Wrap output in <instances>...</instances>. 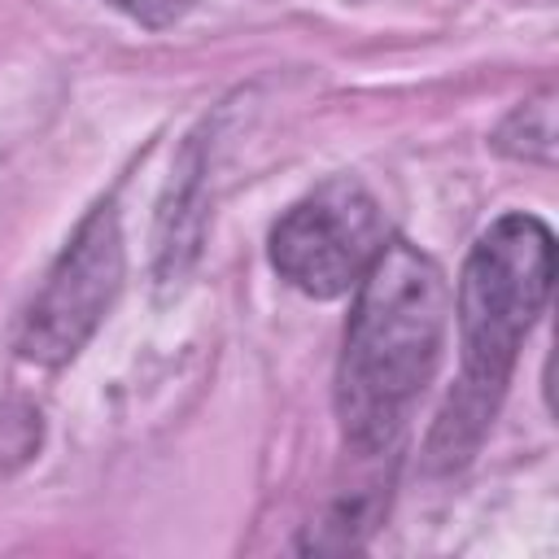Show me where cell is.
<instances>
[{"instance_id":"cell-4","label":"cell","mask_w":559,"mask_h":559,"mask_svg":"<svg viewBox=\"0 0 559 559\" xmlns=\"http://www.w3.org/2000/svg\"><path fill=\"white\" fill-rule=\"evenodd\" d=\"M122 288V231L114 205H100L61 249L44 288L22 314L17 354L39 367L70 362L83 341L96 332L105 310Z\"/></svg>"},{"instance_id":"cell-3","label":"cell","mask_w":559,"mask_h":559,"mask_svg":"<svg viewBox=\"0 0 559 559\" xmlns=\"http://www.w3.org/2000/svg\"><path fill=\"white\" fill-rule=\"evenodd\" d=\"M389 245L384 214L358 179H328L271 227V266L306 297L358 288Z\"/></svg>"},{"instance_id":"cell-6","label":"cell","mask_w":559,"mask_h":559,"mask_svg":"<svg viewBox=\"0 0 559 559\" xmlns=\"http://www.w3.org/2000/svg\"><path fill=\"white\" fill-rule=\"evenodd\" d=\"M109 4L122 9L127 17H135L140 26H153V31L179 22V17L192 9V0H109Z\"/></svg>"},{"instance_id":"cell-1","label":"cell","mask_w":559,"mask_h":559,"mask_svg":"<svg viewBox=\"0 0 559 559\" xmlns=\"http://www.w3.org/2000/svg\"><path fill=\"white\" fill-rule=\"evenodd\" d=\"M450 288L441 266L406 240H389L358 280L336 367V411L349 445L389 450L437 371Z\"/></svg>"},{"instance_id":"cell-2","label":"cell","mask_w":559,"mask_h":559,"mask_svg":"<svg viewBox=\"0 0 559 559\" xmlns=\"http://www.w3.org/2000/svg\"><path fill=\"white\" fill-rule=\"evenodd\" d=\"M550 275H555V240L550 227L533 214H502L472 245L459 275L463 376L432 428L428 441L432 467H459L476 450L502 397V384L515 367V349L550 297Z\"/></svg>"},{"instance_id":"cell-5","label":"cell","mask_w":559,"mask_h":559,"mask_svg":"<svg viewBox=\"0 0 559 559\" xmlns=\"http://www.w3.org/2000/svg\"><path fill=\"white\" fill-rule=\"evenodd\" d=\"M555 96L542 92L537 100L520 105L502 127H498V148L511 153V157H524V162H550L555 157Z\"/></svg>"}]
</instances>
